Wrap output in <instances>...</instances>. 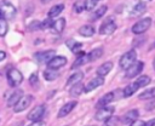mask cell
I'll return each mask as SVG.
<instances>
[{"mask_svg":"<svg viewBox=\"0 0 155 126\" xmlns=\"http://www.w3.org/2000/svg\"><path fill=\"white\" fill-rule=\"evenodd\" d=\"M114 98H115L114 92H108V93H105L103 97H101V98H99V101H98V102H97V104H96V108L98 109V108H102V107L109 105V104L114 101Z\"/></svg>","mask_w":155,"mask_h":126,"instance_id":"obj_15","label":"cell"},{"mask_svg":"<svg viewBox=\"0 0 155 126\" xmlns=\"http://www.w3.org/2000/svg\"><path fill=\"white\" fill-rule=\"evenodd\" d=\"M74 8H75L76 12H80V11H82L85 7H84V5H81V4H75V5H74Z\"/></svg>","mask_w":155,"mask_h":126,"instance_id":"obj_39","label":"cell"},{"mask_svg":"<svg viewBox=\"0 0 155 126\" xmlns=\"http://www.w3.org/2000/svg\"><path fill=\"white\" fill-rule=\"evenodd\" d=\"M79 34L81 36L90 38V36H92L94 34V28L92 25H90V24H85V25H82V27L79 28Z\"/></svg>","mask_w":155,"mask_h":126,"instance_id":"obj_21","label":"cell"},{"mask_svg":"<svg viewBox=\"0 0 155 126\" xmlns=\"http://www.w3.org/2000/svg\"><path fill=\"white\" fill-rule=\"evenodd\" d=\"M154 97H155V87L145 90L144 92H140L139 96H138V98L142 99V101H148V99H151Z\"/></svg>","mask_w":155,"mask_h":126,"instance_id":"obj_26","label":"cell"},{"mask_svg":"<svg viewBox=\"0 0 155 126\" xmlns=\"http://www.w3.org/2000/svg\"><path fill=\"white\" fill-rule=\"evenodd\" d=\"M5 58H6V53H5L4 51H0V62L4 61Z\"/></svg>","mask_w":155,"mask_h":126,"instance_id":"obj_42","label":"cell"},{"mask_svg":"<svg viewBox=\"0 0 155 126\" xmlns=\"http://www.w3.org/2000/svg\"><path fill=\"white\" fill-rule=\"evenodd\" d=\"M107 10H108V7L105 6V5H103V6H101L92 16H91V19L92 21H97V19H99L101 17H103L104 15H105V12H107Z\"/></svg>","mask_w":155,"mask_h":126,"instance_id":"obj_27","label":"cell"},{"mask_svg":"<svg viewBox=\"0 0 155 126\" xmlns=\"http://www.w3.org/2000/svg\"><path fill=\"white\" fill-rule=\"evenodd\" d=\"M150 25H151V18L145 17V18L138 21L136 24H133V27H132V33H133V34H137V35L143 34V33H145V31L150 28Z\"/></svg>","mask_w":155,"mask_h":126,"instance_id":"obj_3","label":"cell"},{"mask_svg":"<svg viewBox=\"0 0 155 126\" xmlns=\"http://www.w3.org/2000/svg\"><path fill=\"white\" fill-rule=\"evenodd\" d=\"M54 56V51L52 50H47V51H44V52H36L35 53V59L39 62V63H48V61Z\"/></svg>","mask_w":155,"mask_h":126,"instance_id":"obj_14","label":"cell"},{"mask_svg":"<svg viewBox=\"0 0 155 126\" xmlns=\"http://www.w3.org/2000/svg\"><path fill=\"white\" fill-rule=\"evenodd\" d=\"M138 115H139V111L137 110V109H132V110H130V111H127L120 120V124H122V125H130L131 122H133L134 120H137V118H138Z\"/></svg>","mask_w":155,"mask_h":126,"instance_id":"obj_12","label":"cell"},{"mask_svg":"<svg viewBox=\"0 0 155 126\" xmlns=\"http://www.w3.org/2000/svg\"><path fill=\"white\" fill-rule=\"evenodd\" d=\"M65 63H67V58L65 57H63V56H53L48 61L47 65H48V68H52V69H59L63 65H65Z\"/></svg>","mask_w":155,"mask_h":126,"instance_id":"obj_10","label":"cell"},{"mask_svg":"<svg viewBox=\"0 0 155 126\" xmlns=\"http://www.w3.org/2000/svg\"><path fill=\"white\" fill-rule=\"evenodd\" d=\"M0 8L4 13V18H6V19L12 18L16 13V8L13 7V5H11L10 2H6V1L0 4Z\"/></svg>","mask_w":155,"mask_h":126,"instance_id":"obj_11","label":"cell"},{"mask_svg":"<svg viewBox=\"0 0 155 126\" xmlns=\"http://www.w3.org/2000/svg\"><path fill=\"white\" fill-rule=\"evenodd\" d=\"M64 10V5L63 4H57V5H53L50 11H48V17L50 18H53V17H57L58 15H61V12Z\"/></svg>","mask_w":155,"mask_h":126,"instance_id":"obj_24","label":"cell"},{"mask_svg":"<svg viewBox=\"0 0 155 126\" xmlns=\"http://www.w3.org/2000/svg\"><path fill=\"white\" fill-rule=\"evenodd\" d=\"M113 69V62H104V63H102V65H99L98 68H97V74L99 75V76H107L109 73H110V70Z\"/></svg>","mask_w":155,"mask_h":126,"instance_id":"obj_16","label":"cell"},{"mask_svg":"<svg viewBox=\"0 0 155 126\" xmlns=\"http://www.w3.org/2000/svg\"><path fill=\"white\" fill-rule=\"evenodd\" d=\"M86 61H87V58H86V53H84V55H79L78 58L75 59V62L71 64V69H75V68L81 67L82 64H85Z\"/></svg>","mask_w":155,"mask_h":126,"instance_id":"obj_29","label":"cell"},{"mask_svg":"<svg viewBox=\"0 0 155 126\" xmlns=\"http://www.w3.org/2000/svg\"><path fill=\"white\" fill-rule=\"evenodd\" d=\"M153 67H154V69H155V58H154V61H153Z\"/></svg>","mask_w":155,"mask_h":126,"instance_id":"obj_45","label":"cell"},{"mask_svg":"<svg viewBox=\"0 0 155 126\" xmlns=\"http://www.w3.org/2000/svg\"><path fill=\"white\" fill-rule=\"evenodd\" d=\"M143 68H144V63H143V62H140V61L136 62V61H134V62L126 69V78L131 79V78L137 76V75L143 70Z\"/></svg>","mask_w":155,"mask_h":126,"instance_id":"obj_7","label":"cell"},{"mask_svg":"<svg viewBox=\"0 0 155 126\" xmlns=\"http://www.w3.org/2000/svg\"><path fill=\"white\" fill-rule=\"evenodd\" d=\"M28 126H44V122L41 121V120H36V121H33L30 125H28Z\"/></svg>","mask_w":155,"mask_h":126,"instance_id":"obj_40","label":"cell"},{"mask_svg":"<svg viewBox=\"0 0 155 126\" xmlns=\"http://www.w3.org/2000/svg\"><path fill=\"white\" fill-rule=\"evenodd\" d=\"M50 1H51V0H41L42 4H47V2H50Z\"/></svg>","mask_w":155,"mask_h":126,"instance_id":"obj_44","label":"cell"},{"mask_svg":"<svg viewBox=\"0 0 155 126\" xmlns=\"http://www.w3.org/2000/svg\"><path fill=\"white\" fill-rule=\"evenodd\" d=\"M0 19H4V13L1 11V8H0Z\"/></svg>","mask_w":155,"mask_h":126,"instance_id":"obj_43","label":"cell"},{"mask_svg":"<svg viewBox=\"0 0 155 126\" xmlns=\"http://www.w3.org/2000/svg\"><path fill=\"white\" fill-rule=\"evenodd\" d=\"M145 126H155V118L154 119H150L149 121L145 122Z\"/></svg>","mask_w":155,"mask_h":126,"instance_id":"obj_41","label":"cell"},{"mask_svg":"<svg viewBox=\"0 0 155 126\" xmlns=\"http://www.w3.org/2000/svg\"><path fill=\"white\" fill-rule=\"evenodd\" d=\"M6 79H7V82H8V85H10L11 87H17V86H19V85L22 84V81H23V75H22V73H21L18 69L12 68V69H10V70L7 71Z\"/></svg>","mask_w":155,"mask_h":126,"instance_id":"obj_1","label":"cell"},{"mask_svg":"<svg viewBox=\"0 0 155 126\" xmlns=\"http://www.w3.org/2000/svg\"><path fill=\"white\" fill-rule=\"evenodd\" d=\"M138 88H139V86L137 85L136 81H134V82H131V84H128V85L122 90V96H124V97H131L134 92H137Z\"/></svg>","mask_w":155,"mask_h":126,"instance_id":"obj_19","label":"cell"},{"mask_svg":"<svg viewBox=\"0 0 155 126\" xmlns=\"http://www.w3.org/2000/svg\"><path fill=\"white\" fill-rule=\"evenodd\" d=\"M29 82H30L31 86H36V85H38V74H36V73H34V74L30 75Z\"/></svg>","mask_w":155,"mask_h":126,"instance_id":"obj_36","label":"cell"},{"mask_svg":"<svg viewBox=\"0 0 155 126\" xmlns=\"http://www.w3.org/2000/svg\"><path fill=\"white\" fill-rule=\"evenodd\" d=\"M93 126H94V125H93Z\"/></svg>","mask_w":155,"mask_h":126,"instance_id":"obj_47","label":"cell"},{"mask_svg":"<svg viewBox=\"0 0 155 126\" xmlns=\"http://www.w3.org/2000/svg\"><path fill=\"white\" fill-rule=\"evenodd\" d=\"M82 79H84V73H82V71L73 73V74L69 76V79H68V81H67V85H68V86H73V85H75V84H78V82H80Z\"/></svg>","mask_w":155,"mask_h":126,"instance_id":"obj_20","label":"cell"},{"mask_svg":"<svg viewBox=\"0 0 155 126\" xmlns=\"http://www.w3.org/2000/svg\"><path fill=\"white\" fill-rule=\"evenodd\" d=\"M52 25V19L48 17V18H46L45 21H42V22H40V28L41 29H47V28H50Z\"/></svg>","mask_w":155,"mask_h":126,"instance_id":"obj_35","label":"cell"},{"mask_svg":"<svg viewBox=\"0 0 155 126\" xmlns=\"http://www.w3.org/2000/svg\"><path fill=\"white\" fill-rule=\"evenodd\" d=\"M29 29H30V30L41 29V28H40V22H38V21H34L33 23H30V25H29Z\"/></svg>","mask_w":155,"mask_h":126,"instance_id":"obj_37","label":"cell"},{"mask_svg":"<svg viewBox=\"0 0 155 126\" xmlns=\"http://www.w3.org/2000/svg\"><path fill=\"white\" fill-rule=\"evenodd\" d=\"M150 81H151V79H150V76H148V75H140L138 79H137V85L139 86V87H145L147 85H149L150 84Z\"/></svg>","mask_w":155,"mask_h":126,"instance_id":"obj_30","label":"cell"},{"mask_svg":"<svg viewBox=\"0 0 155 126\" xmlns=\"http://www.w3.org/2000/svg\"><path fill=\"white\" fill-rule=\"evenodd\" d=\"M81 92H84V86H82L80 82L73 85V87H71V90H70V94H71V96L78 97V96L81 94Z\"/></svg>","mask_w":155,"mask_h":126,"instance_id":"obj_31","label":"cell"},{"mask_svg":"<svg viewBox=\"0 0 155 126\" xmlns=\"http://www.w3.org/2000/svg\"><path fill=\"white\" fill-rule=\"evenodd\" d=\"M51 27L54 29V31L62 33L64 30V28H65V19L64 18H58L54 22H52V25Z\"/></svg>","mask_w":155,"mask_h":126,"instance_id":"obj_25","label":"cell"},{"mask_svg":"<svg viewBox=\"0 0 155 126\" xmlns=\"http://www.w3.org/2000/svg\"><path fill=\"white\" fill-rule=\"evenodd\" d=\"M120 125V118L119 116H110L107 120H104V124L102 126H119Z\"/></svg>","mask_w":155,"mask_h":126,"instance_id":"obj_28","label":"cell"},{"mask_svg":"<svg viewBox=\"0 0 155 126\" xmlns=\"http://www.w3.org/2000/svg\"><path fill=\"white\" fill-rule=\"evenodd\" d=\"M136 58H137V52H136L134 50L127 51L126 53H124V55L121 56V58H120V61H119L120 68L124 69V70H126V69L136 61Z\"/></svg>","mask_w":155,"mask_h":126,"instance_id":"obj_2","label":"cell"},{"mask_svg":"<svg viewBox=\"0 0 155 126\" xmlns=\"http://www.w3.org/2000/svg\"><path fill=\"white\" fill-rule=\"evenodd\" d=\"M150 48H151V50H153V48H155V42H154V45H153V46H150Z\"/></svg>","mask_w":155,"mask_h":126,"instance_id":"obj_46","label":"cell"},{"mask_svg":"<svg viewBox=\"0 0 155 126\" xmlns=\"http://www.w3.org/2000/svg\"><path fill=\"white\" fill-rule=\"evenodd\" d=\"M97 1H98V0H86V1H85V4H84L85 10L91 11V10L97 5Z\"/></svg>","mask_w":155,"mask_h":126,"instance_id":"obj_33","label":"cell"},{"mask_svg":"<svg viewBox=\"0 0 155 126\" xmlns=\"http://www.w3.org/2000/svg\"><path fill=\"white\" fill-rule=\"evenodd\" d=\"M33 99H34V97H33L31 94L22 96V97L19 98V101L13 105V111H15V113H21V111L25 110V109L30 105V103L33 102Z\"/></svg>","mask_w":155,"mask_h":126,"instance_id":"obj_4","label":"cell"},{"mask_svg":"<svg viewBox=\"0 0 155 126\" xmlns=\"http://www.w3.org/2000/svg\"><path fill=\"white\" fill-rule=\"evenodd\" d=\"M46 110V105L45 104H38L36 107H34L27 115L28 120L30 121H36V120H41V118L44 116Z\"/></svg>","mask_w":155,"mask_h":126,"instance_id":"obj_6","label":"cell"},{"mask_svg":"<svg viewBox=\"0 0 155 126\" xmlns=\"http://www.w3.org/2000/svg\"><path fill=\"white\" fill-rule=\"evenodd\" d=\"M58 76H59V73L57 71V69L47 68V69L44 71V78H45L47 81H53V80H56Z\"/></svg>","mask_w":155,"mask_h":126,"instance_id":"obj_23","label":"cell"},{"mask_svg":"<svg viewBox=\"0 0 155 126\" xmlns=\"http://www.w3.org/2000/svg\"><path fill=\"white\" fill-rule=\"evenodd\" d=\"M130 126H145V121H143V120H134L133 122L130 124Z\"/></svg>","mask_w":155,"mask_h":126,"instance_id":"obj_38","label":"cell"},{"mask_svg":"<svg viewBox=\"0 0 155 126\" xmlns=\"http://www.w3.org/2000/svg\"><path fill=\"white\" fill-rule=\"evenodd\" d=\"M67 45H68V47H69L70 50H73V51H76L78 48H81V47H82V44H81V42H78V41H74V40H68V41H67Z\"/></svg>","mask_w":155,"mask_h":126,"instance_id":"obj_32","label":"cell"},{"mask_svg":"<svg viewBox=\"0 0 155 126\" xmlns=\"http://www.w3.org/2000/svg\"><path fill=\"white\" fill-rule=\"evenodd\" d=\"M145 10H147V5H145V2H138V4H136L134 7L131 10L130 15H131L132 17H137V16L143 15V13L145 12Z\"/></svg>","mask_w":155,"mask_h":126,"instance_id":"obj_17","label":"cell"},{"mask_svg":"<svg viewBox=\"0 0 155 126\" xmlns=\"http://www.w3.org/2000/svg\"><path fill=\"white\" fill-rule=\"evenodd\" d=\"M102 55H103V48L97 47V48H93L91 52H88L86 58L88 62H93V61H97L99 57H102Z\"/></svg>","mask_w":155,"mask_h":126,"instance_id":"obj_22","label":"cell"},{"mask_svg":"<svg viewBox=\"0 0 155 126\" xmlns=\"http://www.w3.org/2000/svg\"><path fill=\"white\" fill-rule=\"evenodd\" d=\"M76 104H78V103H76L75 101L67 102L65 104H63V105H62V108L59 109V111H58L57 116H58V118H64V116L69 115V114L73 111V109L76 107Z\"/></svg>","mask_w":155,"mask_h":126,"instance_id":"obj_13","label":"cell"},{"mask_svg":"<svg viewBox=\"0 0 155 126\" xmlns=\"http://www.w3.org/2000/svg\"><path fill=\"white\" fill-rule=\"evenodd\" d=\"M103 84H104V78L98 75L97 78H93L92 80H90L86 84V86H84V92H90V91H92V90L102 86Z\"/></svg>","mask_w":155,"mask_h":126,"instance_id":"obj_9","label":"cell"},{"mask_svg":"<svg viewBox=\"0 0 155 126\" xmlns=\"http://www.w3.org/2000/svg\"><path fill=\"white\" fill-rule=\"evenodd\" d=\"M8 30V25L5 21H1L0 19V36H4Z\"/></svg>","mask_w":155,"mask_h":126,"instance_id":"obj_34","label":"cell"},{"mask_svg":"<svg viewBox=\"0 0 155 126\" xmlns=\"http://www.w3.org/2000/svg\"><path fill=\"white\" fill-rule=\"evenodd\" d=\"M114 110H115V108L113 105H105V107L98 108V110L96 111L94 119L97 121H104V120H107L108 118H110L114 114Z\"/></svg>","mask_w":155,"mask_h":126,"instance_id":"obj_5","label":"cell"},{"mask_svg":"<svg viewBox=\"0 0 155 126\" xmlns=\"http://www.w3.org/2000/svg\"><path fill=\"white\" fill-rule=\"evenodd\" d=\"M115 30H116V24H115V22L110 18V19L105 21V22L101 25V28H99V34H102V35H109V34H113Z\"/></svg>","mask_w":155,"mask_h":126,"instance_id":"obj_8","label":"cell"},{"mask_svg":"<svg viewBox=\"0 0 155 126\" xmlns=\"http://www.w3.org/2000/svg\"><path fill=\"white\" fill-rule=\"evenodd\" d=\"M23 96V91L22 90H16L15 92H12V94L8 97V99H7V107H13L18 101H19V98Z\"/></svg>","mask_w":155,"mask_h":126,"instance_id":"obj_18","label":"cell"}]
</instances>
